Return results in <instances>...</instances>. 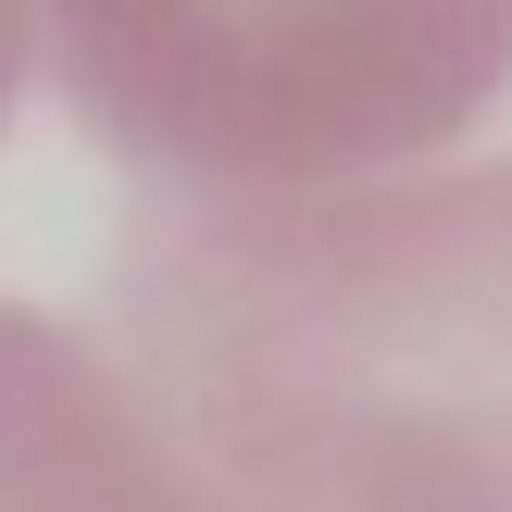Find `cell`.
Returning <instances> with one entry per match:
<instances>
[{"label":"cell","instance_id":"6da1fadb","mask_svg":"<svg viewBox=\"0 0 512 512\" xmlns=\"http://www.w3.org/2000/svg\"><path fill=\"white\" fill-rule=\"evenodd\" d=\"M225 475L238 512H512V275L488 313L250 363Z\"/></svg>","mask_w":512,"mask_h":512},{"label":"cell","instance_id":"7a4b0ae2","mask_svg":"<svg viewBox=\"0 0 512 512\" xmlns=\"http://www.w3.org/2000/svg\"><path fill=\"white\" fill-rule=\"evenodd\" d=\"M0 512H238L150 463V438L63 363L0 325Z\"/></svg>","mask_w":512,"mask_h":512}]
</instances>
